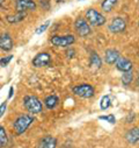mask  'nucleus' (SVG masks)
I'll return each mask as SVG.
<instances>
[{"instance_id": "obj_1", "label": "nucleus", "mask_w": 139, "mask_h": 148, "mask_svg": "<svg viewBox=\"0 0 139 148\" xmlns=\"http://www.w3.org/2000/svg\"><path fill=\"white\" fill-rule=\"evenodd\" d=\"M35 121V118L31 116V114H22L20 117H18L13 124V127H14V131L18 135H21L23 134L29 127L30 125Z\"/></svg>"}, {"instance_id": "obj_2", "label": "nucleus", "mask_w": 139, "mask_h": 148, "mask_svg": "<svg viewBox=\"0 0 139 148\" xmlns=\"http://www.w3.org/2000/svg\"><path fill=\"white\" fill-rule=\"evenodd\" d=\"M23 105L30 114H38L43 110V104L36 96H26L23 99Z\"/></svg>"}, {"instance_id": "obj_3", "label": "nucleus", "mask_w": 139, "mask_h": 148, "mask_svg": "<svg viewBox=\"0 0 139 148\" xmlns=\"http://www.w3.org/2000/svg\"><path fill=\"white\" fill-rule=\"evenodd\" d=\"M86 21L93 27H101L106 23V18L95 8H88L86 11Z\"/></svg>"}, {"instance_id": "obj_4", "label": "nucleus", "mask_w": 139, "mask_h": 148, "mask_svg": "<svg viewBox=\"0 0 139 148\" xmlns=\"http://www.w3.org/2000/svg\"><path fill=\"white\" fill-rule=\"evenodd\" d=\"M50 42L55 47H60V48H67L72 46L76 42V38L73 35H53L51 36Z\"/></svg>"}, {"instance_id": "obj_5", "label": "nucleus", "mask_w": 139, "mask_h": 148, "mask_svg": "<svg viewBox=\"0 0 139 148\" xmlns=\"http://www.w3.org/2000/svg\"><path fill=\"white\" fill-rule=\"evenodd\" d=\"M73 93L78 97H81V98H92L94 95H95V89L93 85L90 84H87V83H84V84H79V85H76L73 89H72Z\"/></svg>"}, {"instance_id": "obj_6", "label": "nucleus", "mask_w": 139, "mask_h": 148, "mask_svg": "<svg viewBox=\"0 0 139 148\" xmlns=\"http://www.w3.org/2000/svg\"><path fill=\"white\" fill-rule=\"evenodd\" d=\"M74 29L80 38H86V36H88L92 33L90 26L88 25V22L84 18H78L74 21Z\"/></svg>"}, {"instance_id": "obj_7", "label": "nucleus", "mask_w": 139, "mask_h": 148, "mask_svg": "<svg viewBox=\"0 0 139 148\" xmlns=\"http://www.w3.org/2000/svg\"><path fill=\"white\" fill-rule=\"evenodd\" d=\"M108 29L113 33V34H119V33H123L125 29H126V22L123 18L121 16H115L111 19L109 26H108Z\"/></svg>"}, {"instance_id": "obj_8", "label": "nucleus", "mask_w": 139, "mask_h": 148, "mask_svg": "<svg viewBox=\"0 0 139 148\" xmlns=\"http://www.w3.org/2000/svg\"><path fill=\"white\" fill-rule=\"evenodd\" d=\"M37 8V4L34 0H15V10L16 12H28L35 11Z\"/></svg>"}, {"instance_id": "obj_9", "label": "nucleus", "mask_w": 139, "mask_h": 148, "mask_svg": "<svg viewBox=\"0 0 139 148\" xmlns=\"http://www.w3.org/2000/svg\"><path fill=\"white\" fill-rule=\"evenodd\" d=\"M32 65L35 68H42V66H48L51 63V55L49 53H40L32 58Z\"/></svg>"}, {"instance_id": "obj_10", "label": "nucleus", "mask_w": 139, "mask_h": 148, "mask_svg": "<svg viewBox=\"0 0 139 148\" xmlns=\"http://www.w3.org/2000/svg\"><path fill=\"white\" fill-rule=\"evenodd\" d=\"M0 49L4 51H11L13 49V40L8 33H3L0 35Z\"/></svg>"}, {"instance_id": "obj_11", "label": "nucleus", "mask_w": 139, "mask_h": 148, "mask_svg": "<svg viewBox=\"0 0 139 148\" xmlns=\"http://www.w3.org/2000/svg\"><path fill=\"white\" fill-rule=\"evenodd\" d=\"M116 68L122 71V72H126V71H131L132 68H133V64L132 62L129 60V58H125V57H118V60L116 61Z\"/></svg>"}, {"instance_id": "obj_12", "label": "nucleus", "mask_w": 139, "mask_h": 148, "mask_svg": "<svg viewBox=\"0 0 139 148\" xmlns=\"http://www.w3.org/2000/svg\"><path fill=\"white\" fill-rule=\"evenodd\" d=\"M119 56L121 55H119V51L117 49H113V48L111 49H107L106 53H104V61H106L107 64L113 65V64L116 63V61L118 60Z\"/></svg>"}, {"instance_id": "obj_13", "label": "nucleus", "mask_w": 139, "mask_h": 148, "mask_svg": "<svg viewBox=\"0 0 139 148\" xmlns=\"http://www.w3.org/2000/svg\"><path fill=\"white\" fill-rule=\"evenodd\" d=\"M56 147H57V139L51 135H47L42 138L38 142V148H56Z\"/></svg>"}, {"instance_id": "obj_14", "label": "nucleus", "mask_w": 139, "mask_h": 148, "mask_svg": "<svg viewBox=\"0 0 139 148\" xmlns=\"http://www.w3.org/2000/svg\"><path fill=\"white\" fill-rule=\"evenodd\" d=\"M27 16V14L24 12H16L15 14H12V15H7L6 16V21L11 25L13 23H19L21 21L24 20V18Z\"/></svg>"}, {"instance_id": "obj_15", "label": "nucleus", "mask_w": 139, "mask_h": 148, "mask_svg": "<svg viewBox=\"0 0 139 148\" xmlns=\"http://www.w3.org/2000/svg\"><path fill=\"white\" fill-rule=\"evenodd\" d=\"M125 139H126V141H128L129 143L136 145V143L138 142V140H139V131H138V128H137V127L131 128V130L126 133Z\"/></svg>"}, {"instance_id": "obj_16", "label": "nucleus", "mask_w": 139, "mask_h": 148, "mask_svg": "<svg viewBox=\"0 0 139 148\" xmlns=\"http://www.w3.org/2000/svg\"><path fill=\"white\" fill-rule=\"evenodd\" d=\"M59 103V98L56 96V95H51V96H48L45 99H44V105L47 106V108L49 110H53Z\"/></svg>"}, {"instance_id": "obj_17", "label": "nucleus", "mask_w": 139, "mask_h": 148, "mask_svg": "<svg viewBox=\"0 0 139 148\" xmlns=\"http://www.w3.org/2000/svg\"><path fill=\"white\" fill-rule=\"evenodd\" d=\"M117 3H118V0H103L101 4V8L103 12L110 13L114 10V7L117 5Z\"/></svg>"}, {"instance_id": "obj_18", "label": "nucleus", "mask_w": 139, "mask_h": 148, "mask_svg": "<svg viewBox=\"0 0 139 148\" xmlns=\"http://www.w3.org/2000/svg\"><path fill=\"white\" fill-rule=\"evenodd\" d=\"M89 63H90V66L94 68V69H100L101 65H102V60L101 57L99 56V54L96 53H92L90 56H89Z\"/></svg>"}, {"instance_id": "obj_19", "label": "nucleus", "mask_w": 139, "mask_h": 148, "mask_svg": "<svg viewBox=\"0 0 139 148\" xmlns=\"http://www.w3.org/2000/svg\"><path fill=\"white\" fill-rule=\"evenodd\" d=\"M133 79V72L132 71H126V72H123V75H122V83L124 85H129Z\"/></svg>"}, {"instance_id": "obj_20", "label": "nucleus", "mask_w": 139, "mask_h": 148, "mask_svg": "<svg viewBox=\"0 0 139 148\" xmlns=\"http://www.w3.org/2000/svg\"><path fill=\"white\" fill-rule=\"evenodd\" d=\"M8 141V138H7V133H6V130L0 125V148H3L6 146Z\"/></svg>"}, {"instance_id": "obj_21", "label": "nucleus", "mask_w": 139, "mask_h": 148, "mask_svg": "<svg viewBox=\"0 0 139 148\" xmlns=\"http://www.w3.org/2000/svg\"><path fill=\"white\" fill-rule=\"evenodd\" d=\"M111 103V100H110V97L109 96H103L102 98H101V101H100V107H101V110H107V108H109L110 107V104Z\"/></svg>"}, {"instance_id": "obj_22", "label": "nucleus", "mask_w": 139, "mask_h": 148, "mask_svg": "<svg viewBox=\"0 0 139 148\" xmlns=\"http://www.w3.org/2000/svg\"><path fill=\"white\" fill-rule=\"evenodd\" d=\"M99 119H100V120H107V121H108V123H110V124H115V121H116V119H115V116H114V114L100 116V117H99Z\"/></svg>"}, {"instance_id": "obj_23", "label": "nucleus", "mask_w": 139, "mask_h": 148, "mask_svg": "<svg viewBox=\"0 0 139 148\" xmlns=\"http://www.w3.org/2000/svg\"><path fill=\"white\" fill-rule=\"evenodd\" d=\"M49 26H50V20H48V21H45L43 25H41V26L36 29V34H42V33H44V32L48 29Z\"/></svg>"}, {"instance_id": "obj_24", "label": "nucleus", "mask_w": 139, "mask_h": 148, "mask_svg": "<svg viewBox=\"0 0 139 148\" xmlns=\"http://www.w3.org/2000/svg\"><path fill=\"white\" fill-rule=\"evenodd\" d=\"M12 58H13V55H8V56H6V57H3L1 60H0V65H1V66L8 65V63L12 61Z\"/></svg>"}, {"instance_id": "obj_25", "label": "nucleus", "mask_w": 139, "mask_h": 148, "mask_svg": "<svg viewBox=\"0 0 139 148\" xmlns=\"http://www.w3.org/2000/svg\"><path fill=\"white\" fill-rule=\"evenodd\" d=\"M6 108H7V101H4L1 105H0V118H1V117L4 116Z\"/></svg>"}, {"instance_id": "obj_26", "label": "nucleus", "mask_w": 139, "mask_h": 148, "mask_svg": "<svg viewBox=\"0 0 139 148\" xmlns=\"http://www.w3.org/2000/svg\"><path fill=\"white\" fill-rule=\"evenodd\" d=\"M12 96H13V86L9 88V95H8V98H12Z\"/></svg>"}, {"instance_id": "obj_27", "label": "nucleus", "mask_w": 139, "mask_h": 148, "mask_svg": "<svg viewBox=\"0 0 139 148\" xmlns=\"http://www.w3.org/2000/svg\"><path fill=\"white\" fill-rule=\"evenodd\" d=\"M80 1H84V0H80Z\"/></svg>"}]
</instances>
